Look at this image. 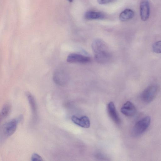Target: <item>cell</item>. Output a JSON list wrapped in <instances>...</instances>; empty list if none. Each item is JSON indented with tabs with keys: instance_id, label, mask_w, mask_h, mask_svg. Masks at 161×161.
I'll list each match as a JSON object with an SVG mask.
<instances>
[{
	"instance_id": "obj_18",
	"label": "cell",
	"mask_w": 161,
	"mask_h": 161,
	"mask_svg": "<svg viewBox=\"0 0 161 161\" xmlns=\"http://www.w3.org/2000/svg\"><path fill=\"white\" fill-rule=\"evenodd\" d=\"M68 1L70 3L72 2H73V0H68Z\"/></svg>"
},
{
	"instance_id": "obj_16",
	"label": "cell",
	"mask_w": 161,
	"mask_h": 161,
	"mask_svg": "<svg viewBox=\"0 0 161 161\" xmlns=\"http://www.w3.org/2000/svg\"><path fill=\"white\" fill-rule=\"evenodd\" d=\"M31 159L32 161L43 160L42 157L36 153H33L32 154Z\"/></svg>"
},
{
	"instance_id": "obj_15",
	"label": "cell",
	"mask_w": 161,
	"mask_h": 161,
	"mask_svg": "<svg viewBox=\"0 0 161 161\" xmlns=\"http://www.w3.org/2000/svg\"><path fill=\"white\" fill-rule=\"evenodd\" d=\"M152 49L155 53H161V41L155 42L152 46Z\"/></svg>"
},
{
	"instance_id": "obj_1",
	"label": "cell",
	"mask_w": 161,
	"mask_h": 161,
	"mask_svg": "<svg viewBox=\"0 0 161 161\" xmlns=\"http://www.w3.org/2000/svg\"><path fill=\"white\" fill-rule=\"evenodd\" d=\"M92 47L97 62L104 64L109 61L110 57L109 48L103 40L98 38L94 40L92 44Z\"/></svg>"
},
{
	"instance_id": "obj_6",
	"label": "cell",
	"mask_w": 161,
	"mask_h": 161,
	"mask_svg": "<svg viewBox=\"0 0 161 161\" xmlns=\"http://www.w3.org/2000/svg\"><path fill=\"white\" fill-rule=\"evenodd\" d=\"M140 15L141 19L146 21L148 19L150 14V7L147 0H142L140 5Z\"/></svg>"
},
{
	"instance_id": "obj_3",
	"label": "cell",
	"mask_w": 161,
	"mask_h": 161,
	"mask_svg": "<svg viewBox=\"0 0 161 161\" xmlns=\"http://www.w3.org/2000/svg\"><path fill=\"white\" fill-rule=\"evenodd\" d=\"M159 90V87L157 84H152L147 87L141 94V99L146 103L152 102L156 97Z\"/></svg>"
},
{
	"instance_id": "obj_7",
	"label": "cell",
	"mask_w": 161,
	"mask_h": 161,
	"mask_svg": "<svg viewBox=\"0 0 161 161\" xmlns=\"http://www.w3.org/2000/svg\"><path fill=\"white\" fill-rule=\"evenodd\" d=\"M17 127V120L12 119L4 124L3 128V132L6 136H10L14 133Z\"/></svg>"
},
{
	"instance_id": "obj_9",
	"label": "cell",
	"mask_w": 161,
	"mask_h": 161,
	"mask_svg": "<svg viewBox=\"0 0 161 161\" xmlns=\"http://www.w3.org/2000/svg\"><path fill=\"white\" fill-rule=\"evenodd\" d=\"M107 110L110 117L114 122L116 124H119L120 122V119L113 102H111L108 103L107 106Z\"/></svg>"
},
{
	"instance_id": "obj_14",
	"label": "cell",
	"mask_w": 161,
	"mask_h": 161,
	"mask_svg": "<svg viewBox=\"0 0 161 161\" xmlns=\"http://www.w3.org/2000/svg\"><path fill=\"white\" fill-rule=\"evenodd\" d=\"M27 96L28 101L34 115L36 113V101L33 96L30 93H27Z\"/></svg>"
},
{
	"instance_id": "obj_5",
	"label": "cell",
	"mask_w": 161,
	"mask_h": 161,
	"mask_svg": "<svg viewBox=\"0 0 161 161\" xmlns=\"http://www.w3.org/2000/svg\"><path fill=\"white\" fill-rule=\"evenodd\" d=\"M53 80L57 84L63 86L67 84L68 81V77L64 71L58 70L55 72L53 74Z\"/></svg>"
},
{
	"instance_id": "obj_13",
	"label": "cell",
	"mask_w": 161,
	"mask_h": 161,
	"mask_svg": "<svg viewBox=\"0 0 161 161\" xmlns=\"http://www.w3.org/2000/svg\"><path fill=\"white\" fill-rule=\"evenodd\" d=\"M11 109V105L8 103H6L3 106L0 113L1 121L8 115L10 112Z\"/></svg>"
},
{
	"instance_id": "obj_2",
	"label": "cell",
	"mask_w": 161,
	"mask_h": 161,
	"mask_svg": "<svg viewBox=\"0 0 161 161\" xmlns=\"http://www.w3.org/2000/svg\"><path fill=\"white\" fill-rule=\"evenodd\" d=\"M151 122V118L146 116L138 121L135 125L132 130V135L135 136H139L147 129Z\"/></svg>"
},
{
	"instance_id": "obj_8",
	"label": "cell",
	"mask_w": 161,
	"mask_h": 161,
	"mask_svg": "<svg viewBox=\"0 0 161 161\" xmlns=\"http://www.w3.org/2000/svg\"><path fill=\"white\" fill-rule=\"evenodd\" d=\"M121 112L125 115L132 117L136 114V110L133 104L128 101L124 104L121 108Z\"/></svg>"
},
{
	"instance_id": "obj_17",
	"label": "cell",
	"mask_w": 161,
	"mask_h": 161,
	"mask_svg": "<svg viewBox=\"0 0 161 161\" xmlns=\"http://www.w3.org/2000/svg\"><path fill=\"white\" fill-rule=\"evenodd\" d=\"M116 0H97V2L100 4H104L114 2Z\"/></svg>"
},
{
	"instance_id": "obj_4",
	"label": "cell",
	"mask_w": 161,
	"mask_h": 161,
	"mask_svg": "<svg viewBox=\"0 0 161 161\" xmlns=\"http://www.w3.org/2000/svg\"><path fill=\"white\" fill-rule=\"evenodd\" d=\"M90 60V58L88 56L75 53L70 54L67 58V61L70 63L85 64L89 62Z\"/></svg>"
},
{
	"instance_id": "obj_12",
	"label": "cell",
	"mask_w": 161,
	"mask_h": 161,
	"mask_svg": "<svg viewBox=\"0 0 161 161\" xmlns=\"http://www.w3.org/2000/svg\"><path fill=\"white\" fill-rule=\"evenodd\" d=\"M134 15V11L130 9L124 10L120 14L119 19L122 21H126L132 19Z\"/></svg>"
},
{
	"instance_id": "obj_11",
	"label": "cell",
	"mask_w": 161,
	"mask_h": 161,
	"mask_svg": "<svg viewBox=\"0 0 161 161\" xmlns=\"http://www.w3.org/2000/svg\"><path fill=\"white\" fill-rule=\"evenodd\" d=\"M105 17L104 14L102 13L94 11H88L84 14V17L87 20L102 19Z\"/></svg>"
},
{
	"instance_id": "obj_10",
	"label": "cell",
	"mask_w": 161,
	"mask_h": 161,
	"mask_svg": "<svg viewBox=\"0 0 161 161\" xmlns=\"http://www.w3.org/2000/svg\"><path fill=\"white\" fill-rule=\"evenodd\" d=\"M71 119L74 123L81 127L88 128L90 127V120L86 116H83L79 118L75 115H73Z\"/></svg>"
}]
</instances>
